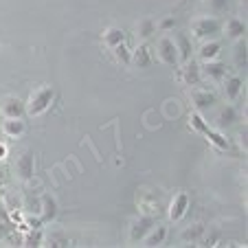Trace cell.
<instances>
[{"label": "cell", "instance_id": "obj_1", "mask_svg": "<svg viewBox=\"0 0 248 248\" xmlns=\"http://www.w3.org/2000/svg\"><path fill=\"white\" fill-rule=\"evenodd\" d=\"M51 101H53L51 86H42V88L33 90L31 97H29V103H24L27 106V114L29 117H40V114H44L51 108Z\"/></svg>", "mask_w": 248, "mask_h": 248}, {"label": "cell", "instance_id": "obj_2", "mask_svg": "<svg viewBox=\"0 0 248 248\" xmlns=\"http://www.w3.org/2000/svg\"><path fill=\"white\" fill-rule=\"evenodd\" d=\"M222 33V27L220 22H217L216 18H198L196 22L191 24V35L198 40H202V42H206V40H217Z\"/></svg>", "mask_w": 248, "mask_h": 248}, {"label": "cell", "instance_id": "obj_3", "mask_svg": "<svg viewBox=\"0 0 248 248\" xmlns=\"http://www.w3.org/2000/svg\"><path fill=\"white\" fill-rule=\"evenodd\" d=\"M158 57H160V62H163V64H167V66H178L180 64L178 48H176L173 38L165 35V38L158 40Z\"/></svg>", "mask_w": 248, "mask_h": 248}, {"label": "cell", "instance_id": "obj_4", "mask_svg": "<svg viewBox=\"0 0 248 248\" xmlns=\"http://www.w3.org/2000/svg\"><path fill=\"white\" fill-rule=\"evenodd\" d=\"M27 114V106L18 97H7L0 103V117L2 119H22Z\"/></svg>", "mask_w": 248, "mask_h": 248}, {"label": "cell", "instance_id": "obj_5", "mask_svg": "<svg viewBox=\"0 0 248 248\" xmlns=\"http://www.w3.org/2000/svg\"><path fill=\"white\" fill-rule=\"evenodd\" d=\"M187 209H189V196L185 191L176 193L173 200H171V204H169V220L171 222L183 220V217L187 216Z\"/></svg>", "mask_w": 248, "mask_h": 248}, {"label": "cell", "instance_id": "obj_6", "mask_svg": "<svg viewBox=\"0 0 248 248\" xmlns=\"http://www.w3.org/2000/svg\"><path fill=\"white\" fill-rule=\"evenodd\" d=\"M200 73L211 81H222L226 77V64L220 60H211L204 62V66L200 68Z\"/></svg>", "mask_w": 248, "mask_h": 248}, {"label": "cell", "instance_id": "obj_7", "mask_svg": "<svg viewBox=\"0 0 248 248\" xmlns=\"http://www.w3.org/2000/svg\"><path fill=\"white\" fill-rule=\"evenodd\" d=\"M0 132L7 139H22L24 132H27V123L22 119H5V121L0 123Z\"/></svg>", "mask_w": 248, "mask_h": 248}, {"label": "cell", "instance_id": "obj_8", "mask_svg": "<svg viewBox=\"0 0 248 248\" xmlns=\"http://www.w3.org/2000/svg\"><path fill=\"white\" fill-rule=\"evenodd\" d=\"M191 101L198 112H204V110H211L216 106V94L211 90H191Z\"/></svg>", "mask_w": 248, "mask_h": 248}, {"label": "cell", "instance_id": "obj_9", "mask_svg": "<svg viewBox=\"0 0 248 248\" xmlns=\"http://www.w3.org/2000/svg\"><path fill=\"white\" fill-rule=\"evenodd\" d=\"M156 224V217L154 216H143L139 217V220L134 222V226H132L130 231V239L132 242H140V239L145 237L147 233H150V229Z\"/></svg>", "mask_w": 248, "mask_h": 248}, {"label": "cell", "instance_id": "obj_10", "mask_svg": "<svg viewBox=\"0 0 248 248\" xmlns=\"http://www.w3.org/2000/svg\"><path fill=\"white\" fill-rule=\"evenodd\" d=\"M220 84H222V90H224V97L229 99V101H235V99L239 97V93H242V88H244L242 77H237V75H226Z\"/></svg>", "mask_w": 248, "mask_h": 248}, {"label": "cell", "instance_id": "obj_11", "mask_svg": "<svg viewBox=\"0 0 248 248\" xmlns=\"http://www.w3.org/2000/svg\"><path fill=\"white\" fill-rule=\"evenodd\" d=\"M16 173H18L20 180H31L33 178V154L31 152H24L18 160H16Z\"/></svg>", "mask_w": 248, "mask_h": 248}, {"label": "cell", "instance_id": "obj_12", "mask_svg": "<svg viewBox=\"0 0 248 248\" xmlns=\"http://www.w3.org/2000/svg\"><path fill=\"white\" fill-rule=\"evenodd\" d=\"M220 53H222V44L217 42V40H206V42H202V46L198 48V57H200L202 62L217 60Z\"/></svg>", "mask_w": 248, "mask_h": 248}, {"label": "cell", "instance_id": "obj_13", "mask_svg": "<svg viewBox=\"0 0 248 248\" xmlns=\"http://www.w3.org/2000/svg\"><path fill=\"white\" fill-rule=\"evenodd\" d=\"M165 237H167V226L154 224L150 229V233L140 239V242H143V246H160V244L165 242Z\"/></svg>", "mask_w": 248, "mask_h": 248}, {"label": "cell", "instance_id": "obj_14", "mask_svg": "<svg viewBox=\"0 0 248 248\" xmlns=\"http://www.w3.org/2000/svg\"><path fill=\"white\" fill-rule=\"evenodd\" d=\"M130 64L136 66V68H150V66H152V53H150V48H147L145 44H140L136 51H132Z\"/></svg>", "mask_w": 248, "mask_h": 248}, {"label": "cell", "instance_id": "obj_15", "mask_svg": "<svg viewBox=\"0 0 248 248\" xmlns=\"http://www.w3.org/2000/svg\"><path fill=\"white\" fill-rule=\"evenodd\" d=\"M40 216H42L44 222H53L57 217V202L53 196H42V202H40Z\"/></svg>", "mask_w": 248, "mask_h": 248}, {"label": "cell", "instance_id": "obj_16", "mask_svg": "<svg viewBox=\"0 0 248 248\" xmlns=\"http://www.w3.org/2000/svg\"><path fill=\"white\" fill-rule=\"evenodd\" d=\"M200 77H202V73H200V68H198V64L196 62H185V66H183V81L187 86H198L200 84Z\"/></svg>", "mask_w": 248, "mask_h": 248}, {"label": "cell", "instance_id": "obj_17", "mask_svg": "<svg viewBox=\"0 0 248 248\" xmlns=\"http://www.w3.org/2000/svg\"><path fill=\"white\" fill-rule=\"evenodd\" d=\"M224 33H226V38H231V40H242L246 35V27H244L242 20L231 18L224 24Z\"/></svg>", "mask_w": 248, "mask_h": 248}, {"label": "cell", "instance_id": "obj_18", "mask_svg": "<svg viewBox=\"0 0 248 248\" xmlns=\"http://www.w3.org/2000/svg\"><path fill=\"white\" fill-rule=\"evenodd\" d=\"M173 42H176V48H178L180 64H185V62L191 60V38H189V35H176Z\"/></svg>", "mask_w": 248, "mask_h": 248}, {"label": "cell", "instance_id": "obj_19", "mask_svg": "<svg viewBox=\"0 0 248 248\" xmlns=\"http://www.w3.org/2000/svg\"><path fill=\"white\" fill-rule=\"evenodd\" d=\"M216 121H217V125L220 127H229V125H233V123L237 121V112H235L233 106H224V108L217 112Z\"/></svg>", "mask_w": 248, "mask_h": 248}, {"label": "cell", "instance_id": "obj_20", "mask_svg": "<svg viewBox=\"0 0 248 248\" xmlns=\"http://www.w3.org/2000/svg\"><path fill=\"white\" fill-rule=\"evenodd\" d=\"M121 42H125V33L121 31V29H108V31L103 33V44L108 48H114L117 44H121Z\"/></svg>", "mask_w": 248, "mask_h": 248}, {"label": "cell", "instance_id": "obj_21", "mask_svg": "<svg viewBox=\"0 0 248 248\" xmlns=\"http://www.w3.org/2000/svg\"><path fill=\"white\" fill-rule=\"evenodd\" d=\"M233 57H235V64L239 68H246V40H237L235 44V51H233Z\"/></svg>", "mask_w": 248, "mask_h": 248}, {"label": "cell", "instance_id": "obj_22", "mask_svg": "<svg viewBox=\"0 0 248 248\" xmlns=\"http://www.w3.org/2000/svg\"><path fill=\"white\" fill-rule=\"evenodd\" d=\"M204 224H193L191 229H187L183 233V242H198V239L204 235Z\"/></svg>", "mask_w": 248, "mask_h": 248}, {"label": "cell", "instance_id": "obj_23", "mask_svg": "<svg viewBox=\"0 0 248 248\" xmlns=\"http://www.w3.org/2000/svg\"><path fill=\"white\" fill-rule=\"evenodd\" d=\"M189 121H191V127H193V130L202 132V134H206V132L211 130V127H209V123H206L204 119H202V112H198V110L191 114V117H189Z\"/></svg>", "mask_w": 248, "mask_h": 248}, {"label": "cell", "instance_id": "obj_24", "mask_svg": "<svg viewBox=\"0 0 248 248\" xmlns=\"http://www.w3.org/2000/svg\"><path fill=\"white\" fill-rule=\"evenodd\" d=\"M114 51V57H117L119 62H121V64H130V60H132V51H127V46L125 44H117V46L112 48Z\"/></svg>", "mask_w": 248, "mask_h": 248}, {"label": "cell", "instance_id": "obj_25", "mask_svg": "<svg viewBox=\"0 0 248 248\" xmlns=\"http://www.w3.org/2000/svg\"><path fill=\"white\" fill-rule=\"evenodd\" d=\"M156 33V24L152 22V20H143V22L139 24V35L143 40H147V38H152Z\"/></svg>", "mask_w": 248, "mask_h": 248}, {"label": "cell", "instance_id": "obj_26", "mask_svg": "<svg viewBox=\"0 0 248 248\" xmlns=\"http://www.w3.org/2000/svg\"><path fill=\"white\" fill-rule=\"evenodd\" d=\"M204 136H206V139H209V140H211V143H213V145H216V147H220V150H226V147H229V143H226V140L222 139V136L217 134V132L209 130Z\"/></svg>", "mask_w": 248, "mask_h": 248}, {"label": "cell", "instance_id": "obj_27", "mask_svg": "<svg viewBox=\"0 0 248 248\" xmlns=\"http://www.w3.org/2000/svg\"><path fill=\"white\" fill-rule=\"evenodd\" d=\"M209 5L213 7L216 11H222L226 7V0H209Z\"/></svg>", "mask_w": 248, "mask_h": 248}, {"label": "cell", "instance_id": "obj_28", "mask_svg": "<svg viewBox=\"0 0 248 248\" xmlns=\"http://www.w3.org/2000/svg\"><path fill=\"white\" fill-rule=\"evenodd\" d=\"M9 235V224L5 220H0V239H5Z\"/></svg>", "mask_w": 248, "mask_h": 248}, {"label": "cell", "instance_id": "obj_29", "mask_svg": "<svg viewBox=\"0 0 248 248\" xmlns=\"http://www.w3.org/2000/svg\"><path fill=\"white\" fill-rule=\"evenodd\" d=\"M171 27H176V22H173L171 18H167V20H163V22H160V29H163V31H167V29H171Z\"/></svg>", "mask_w": 248, "mask_h": 248}, {"label": "cell", "instance_id": "obj_30", "mask_svg": "<svg viewBox=\"0 0 248 248\" xmlns=\"http://www.w3.org/2000/svg\"><path fill=\"white\" fill-rule=\"evenodd\" d=\"M5 156H7V147H5V145H2V143H0V160L5 158Z\"/></svg>", "mask_w": 248, "mask_h": 248}, {"label": "cell", "instance_id": "obj_31", "mask_svg": "<svg viewBox=\"0 0 248 248\" xmlns=\"http://www.w3.org/2000/svg\"><path fill=\"white\" fill-rule=\"evenodd\" d=\"M0 220H5V211L0 209Z\"/></svg>", "mask_w": 248, "mask_h": 248}]
</instances>
